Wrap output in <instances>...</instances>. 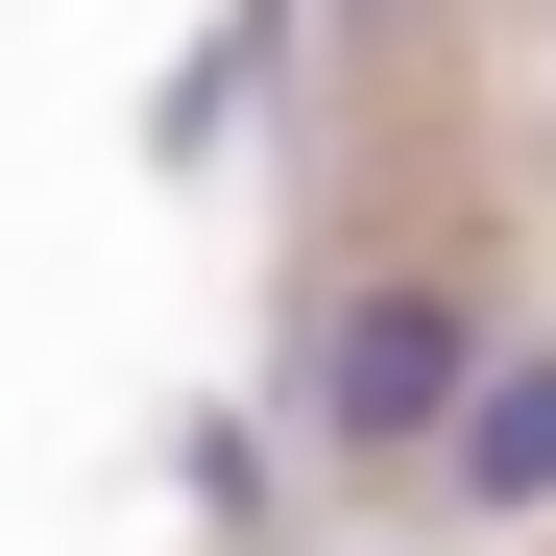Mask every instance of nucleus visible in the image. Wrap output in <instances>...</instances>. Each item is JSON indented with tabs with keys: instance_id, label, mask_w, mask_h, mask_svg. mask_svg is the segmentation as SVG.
<instances>
[{
	"instance_id": "1",
	"label": "nucleus",
	"mask_w": 556,
	"mask_h": 556,
	"mask_svg": "<svg viewBox=\"0 0 556 556\" xmlns=\"http://www.w3.org/2000/svg\"><path fill=\"white\" fill-rule=\"evenodd\" d=\"M459 291L435 266H388V291H339L315 315V459H435V412H459Z\"/></svg>"
},
{
	"instance_id": "2",
	"label": "nucleus",
	"mask_w": 556,
	"mask_h": 556,
	"mask_svg": "<svg viewBox=\"0 0 556 556\" xmlns=\"http://www.w3.org/2000/svg\"><path fill=\"white\" fill-rule=\"evenodd\" d=\"M412 484H435L459 532H556V339L459 363V412H435V459H412Z\"/></svg>"
},
{
	"instance_id": "3",
	"label": "nucleus",
	"mask_w": 556,
	"mask_h": 556,
	"mask_svg": "<svg viewBox=\"0 0 556 556\" xmlns=\"http://www.w3.org/2000/svg\"><path fill=\"white\" fill-rule=\"evenodd\" d=\"M339 25H412V0H339Z\"/></svg>"
}]
</instances>
